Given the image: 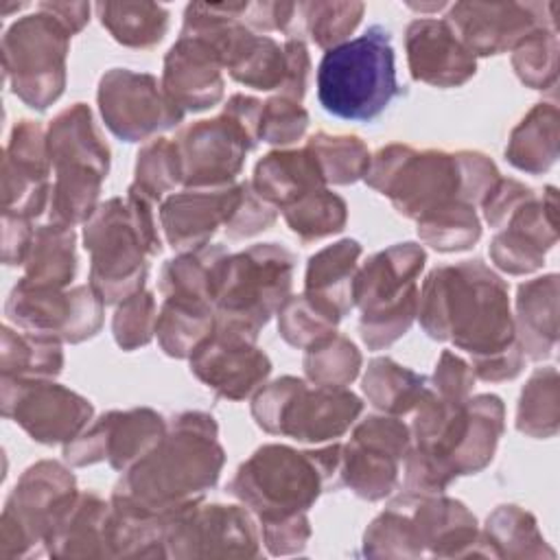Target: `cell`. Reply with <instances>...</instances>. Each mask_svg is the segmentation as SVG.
<instances>
[{"label":"cell","mask_w":560,"mask_h":560,"mask_svg":"<svg viewBox=\"0 0 560 560\" xmlns=\"http://www.w3.org/2000/svg\"><path fill=\"white\" fill-rule=\"evenodd\" d=\"M518 81L532 90H551L558 83V28L540 26L512 50Z\"/></svg>","instance_id":"48"},{"label":"cell","mask_w":560,"mask_h":560,"mask_svg":"<svg viewBox=\"0 0 560 560\" xmlns=\"http://www.w3.org/2000/svg\"><path fill=\"white\" fill-rule=\"evenodd\" d=\"M258 529H260V540L271 556L302 553L311 538V521L306 512L278 518V521L258 523Z\"/></svg>","instance_id":"56"},{"label":"cell","mask_w":560,"mask_h":560,"mask_svg":"<svg viewBox=\"0 0 560 560\" xmlns=\"http://www.w3.org/2000/svg\"><path fill=\"white\" fill-rule=\"evenodd\" d=\"M24 7H26V2H4V0H2V11H0V13L7 18L11 11H20V9H24Z\"/></svg>","instance_id":"62"},{"label":"cell","mask_w":560,"mask_h":560,"mask_svg":"<svg viewBox=\"0 0 560 560\" xmlns=\"http://www.w3.org/2000/svg\"><path fill=\"white\" fill-rule=\"evenodd\" d=\"M158 201L133 184L125 197L103 201L83 223L90 287L105 304H120L144 289L149 258L162 252Z\"/></svg>","instance_id":"3"},{"label":"cell","mask_w":560,"mask_h":560,"mask_svg":"<svg viewBox=\"0 0 560 560\" xmlns=\"http://www.w3.org/2000/svg\"><path fill=\"white\" fill-rule=\"evenodd\" d=\"M418 236L424 245L442 254L470 249L481 238V221L475 206L464 201L446 203L416 221Z\"/></svg>","instance_id":"43"},{"label":"cell","mask_w":560,"mask_h":560,"mask_svg":"<svg viewBox=\"0 0 560 560\" xmlns=\"http://www.w3.org/2000/svg\"><path fill=\"white\" fill-rule=\"evenodd\" d=\"M70 37L63 24L39 7L4 31V77L11 92L28 107L44 112L63 94Z\"/></svg>","instance_id":"11"},{"label":"cell","mask_w":560,"mask_h":560,"mask_svg":"<svg viewBox=\"0 0 560 560\" xmlns=\"http://www.w3.org/2000/svg\"><path fill=\"white\" fill-rule=\"evenodd\" d=\"M289 230L302 241L313 243L339 234L348 223L346 199L330 188H315L280 210Z\"/></svg>","instance_id":"42"},{"label":"cell","mask_w":560,"mask_h":560,"mask_svg":"<svg viewBox=\"0 0 560 560\" xmlns=\"http://www.w3.org/2000/svg\"><path fill=\"white\" fill-rule=\"evenodd\" d=\"M223 63L219 52L201 37L179 33L164 55L162 88L186 114L214 107L223 98Z\"/></svg>","instance_id":"26"},{"label":"cell","mask_w":560,"mask_h":560,"mask_svg":"<svg viewBox=\"0 0 560 560\" xmlns=\"http://www.w3.org/2000/svg\"><path fill=\"white\" fill-rule=\"evenodd\" d=\"M534 195L536 190L525 186L523 182L512 177H499L494 186L488 190V195L483 197V201L479 203L483 210L486 223L494 230H501L505 221L512 217V212Z\"/></svg>","instance_id":"57"},{"label":"cell","mask_w":560,"mask_h":560,"mask_svg":"<svg viewBox=\"0 0 560 560\" xmlns=\"http://www.w3.org/2000/svg\"><path fill=\"white\" fill-rule=\"evenodd\" d=\"M249 182L254 190L278 210L291 206L302 195L326 186L319 164L306 147L269 151L256 162Z\"/></svg>","instance_id":"32"},{"label":"cell","mask_w":560,"mask_h":560,"mask_svg":"<svg viewBox=\"0 0 560 560\" xmlns=\"http://www.w3.org/2000/svg\"><path fill=\"white\" fill-rule=\"evenodd\" d=\"M262 101L232 94L214 118L195 120L175 136L184 188H219L234 184L245 158L258 144Z\"/></svg>","instance_id":"9"},{"label":"cell","mask_w":560,"mask_h":560,"mask_svg":"<svg viewBox=\"0 0 560 560\" xmlns=\"http://www.w3.org/2000/svg\"><path fill=\"white\" fill-rule=\"evenodd\" d=\"M225 245H203L179 252L160 269V293L164 298H184L214 306L221 269L228 258Z\"/></svg>","instance_id":"33"},{"label":"cell","mask_w":560,"mask_h":560,"mask_svg":"<svg viewBox=\"0 0 560 560\" xmlns=\"http://www.w3.org/2000/svg\"><path fill=\"white\" fill-rule=\"evenodd\" d=\"M33 232V219L15 212H2V262L7 267L24 265Z\"/></svg>","instance_id":"59"},{"label":"cell","mask_w":560,"mask_h":560,"mask_svg":"<svg viewBox=\"0 0 560 560\" xmlns=\"http://www.w3.org/2000/svg\"><path fill=\"white\" fill-rule=\"evenodd\" d=\"M96 103L105 127L125 142L153 140L186 116L153 74L129 68H112L101 77Z\"/></svg>","instance_id":"15"},{"label":"cell","mask_w":560,"mask_h":560,"mask_svg":"<svg viewBox=\"0 0 560 560\" xmlns=\"http://www.w3.org/2000/svg\"><path fill=\"white\" fill-rule=\"evenodd\" d=\"M363 182L389 197L398 214L413 221L446 203L464 201L459 158L440 149L416 151L402 142L381 147Z\"/></svg>","instance_id":"10"},{"label":"cell","mask_w":560,"mask_h":560,"mask_svg":"<svg viewBox=\"0 0 560 560\" xmlns=\"http://www.w3.org/2000/svg\"><path fill=\"white\" fill-rule=\"evenodd\" d=\"M241 195V184L219 188H184L162 199L158 217L164 241L175 252L197 249L210 243L225 225Z\"/></svg>","instance_id":"25"},{"label":"cell","mask_w":560,"mask_h":560,"mask_svg":"<svg viewBox=\"0 0 560 560\" xmlns=\"http://www.w3.org/2000/svg\"><path fill=\"white\" fill-rule=\"evenodd\" d=\"M444 20L475 57L512 52L540 26H556V2H455Z\"/></svg>","instance_id":"19"},{"label":"cell","mask_w":560,"mask_h":560,"mask_svg":"<svg viewBox=\"0 0 560 560\" xmlns=\"http://www.w3.org/2000/svg\"><path fill=\"white\" fill-rule=\"evenodd\" d=\"M77 479L55 459L31 464L13 486L0 518V556L28 558L46 551V540L61 514L77 499Z\"/></svg>","instance_id":"12"},{"label":"cell","mask_w":560,"mask_h":560,"mask_svg":"<svg viewBox=\"0 0 560 560\" xmlns=\"http://www.w3.org/2000/svg\"><path fill=\"white\" fill-rule=\"evenodd\" d=\"M363 249L354 238H341L315 252L306 262L304 295L339 319L354 308V278Z\"/></svg>","instance_id":"28"},{"label":"cell","mask_w":560,"mask_h":560,"mask_svg":"<svg viewBox=\"0 0 560 560\" xmlns=\"http://www.w3.org/2000/svg\"><path fill=\"white\" fill-rule=\"evenodd\" d=\"M405 52L411 77L433 88H459L477 72V57L444 18L411 20L405 28Z\"/></svg>","instance_id":"24"},{"label":"cell","mask_w":560,"mask_h":560,"mask_svg":"<svg viewBox=\"0 0 560 560\" xmlns=\"http://www.w3.org/2000/svg\"><path fill=\"white\" fill-rule=\"evenodd\" d=\"M2 376L55 378L63 370V341L22 328L2 326Z\"/></svg>","instance_id":"38"},{"label":"cell","mask_w":560,"mask_h":560,"mask_svg":"<svg viewBox=\"0 0 560 560\" xmlns=\"http://www.w3.org/2000/svg\"><path fill=\"white\" fill-rule=\"evenodd\" d=\"M225 464L217 420L206 411H182L162 440L112 490V503L138 514L171 518L199 503L217 486Z\"/></svg>","instance_id":"2"},{"label":"cell","mask_w":560,"mask_h":560,"mask_svg":"<svg viewBox=\"0 0 560 560\" xmlns=\"http://www.w3.org/2000/svg\"><path fill=\"white\" fill-rule=\"evenodd\" d=\"M101 26L127 48H153L168 31V9L158 2H96Z\"/></svg>","instance_id":"40"},{"label":"cell","mask_w":560,"mask_h":560,"mask_svg":"<svg viewBox=\"0 0 560 560\" xmlns=\"http://www.w3.org/2000/svg\"><path fill=\"white\" fill-rule=\"evenodd\" d=\"M317 160L326 184L348 186L365 177L370 166V149L359 136L313 133L304 144Z\"/></svg>","instance_id":"44"},{"label":"cell","mask_w":560,"mask_h":560,"mask_svg":"<svg viewBox=\"0 0 560 560\" xmlns=\"http://www.w3.org/2000/svg\"><path fill=\"white\" fill-rule=\"evenodd\" d=\"M429 378L389 357H374L363 374L361 389L368 402L381 413L407 416L424 396Z\"/></svg>","instance_id":"37"},{"label":"cell","mask_w":560,"mask_h":560,"mask_svg":"<svg viewBox=\"0 0 560 560\" xmlns=\"http://www.w3.org/2000/svg\"><path fill=\"white\" fill-rule=\"evenodd\" d=\"M37 7L48 11L52 18H57L70 35H77L85 28L92 11L90 2H57V0L50 2L48 0V2H39Z\"/></svg>","instance_id":"60"},{"label":"cell","mask_w":560,"mask_h":560,"mask_svg":"<svg viewBox=\"0 0 560 560\" xmlns=\"http://www.w3.org/2000/svg\"><path fill=\"white\" fill-rule=\"evenodd\" d=\"M107 516L109 503L96 492H79L52 527L46 553L52 558H109Z\"/></svg>","instance_id":"31"},{"label":"cell","mask_w":560,"mask_h":560,"mask_svg":"<svg viewBox=\"0 0 560 560\" xmlns=\"http://www.w3.org/2000/svg\"><path fill=\"white\" fill-rule=\"evenodd\" d=\"M308 129V112L302 103L271 96L262 103L260 118H258V140L276 147H289L304 138Z\"/></svg>","instance_id":"53"},{"label":"cell","mask_w":560,"mask_h":560,"mask_svg":"<svg viewBox=\"0 0 560 560\" xmlns=\"http://www.w3.org/2000/svg\"><path fill=\"white\" fill-rule=\"evenodd\" d=\"M407 7L411 11H418L420 18H424V13H440V11L448 9L446 2H407Z\"/></svg>","instance_id":"61"},{"label":"cell","mask_w":560,"mask_h":560,"mask_svg":"<svg viewBox=\"0 0 560 560\" xmlns=\"http://www.w3.org/2000/svg\"><path fill=\"white\" fill-rule=\"evenodd\" d=\"M155 322H158L155 298L151 291L140 289L138 293L116 304V311L112 317V335L116 346L125 352L149 346L155 337Z\"/></svg>","instance_id":"52"},{"label":"cell","mask_w":560,"mask_h":560,"mask_svg":"<svg viewBox=\"0 0 560 560\" xmlns=\"http://www.w3.org/2000/svg\"><path fill=\"white\" fill-rule=\"evenodd\" d=\"M416 317L431 339L466 352L479 381H514L525 368L508 282L479 258L429 271L418 289Z\"/></svg>","instance_id":"1"},{"label":"cell","mask_w":560,"mask_h":560,"mask_svg":"<svg viewBox=\"0 0 560 560\" xmlns=\"http://www.w3.org/2000/svg\"><path fill=\"white\" fill-rule=\"evenodd\" d=\"M475 381L477 376L468 361H464L459 354L451 350H442L429 385L444 400L464 402L466 398H470Z\"/></svg>","instance_id":"55"},{"label":"cell","mask_w":560,"mask_h":560,"mask_svg":"<svg viewBox=\"0 0 560 560\" xmlns=\"http://www.w3.org/2000/svg\"><path fill=\"white\" fill-rule=\"evenodd\" d=\"M276 315L280 337L298 350H306L324 337L332 335L341 322L337 315L315 304L304 293L289 295Z\"/></svg>","instance_id":"50"},{"label":"cell","mask_w":560,"mask_h":560,"mask_svg":"<svg viewBox=\"0 0 560 560\" xmlns=\"http://www.w3.org/2000/svg\"><path fill=\"white\" fill-rule=\"evenodd\" d=\"M228 74L254 90H282L289 79V55L284 44L269 35H254L243 55L228 68Z\"/></svg>","instance_id":"47"},{"label":"cell","mask_w":560,"mask_h":560,"mask_svg":"<svg viewBox=\"0 0 560 560\" xmlns=\"http://www.w3.org/2000/svg\"><path fill=\"white\" fill-rule=\"evenodd\" d=\"M50 171L46 129L37 120H18L2 155V212L37 219L50 203Z\"/></svg>","instance_id":"20"},{"label":"cell","mask_w":560,"mask_h":560,"mask_svg":"<svg viewBox=\"0 0 560 560\" xmlns=\"http://www.w3.org/2000/svg\"><path fill=\"white\" fill-rule=\"evenodd\" d=\"M302 365L306 381L313 385L348 387L359 376L363 357L350 337L335 330L304 350Z\"/></svg>","instance_id":"45"},{"label":"cell","mask_w":560,"mask_h":560,"mask_svg":"<svg viewBox=\"0 0 560 560\" xmlns=\"http://www.w3.org/2000/svg\"><path fill=\"white\" fill-rule=\"evenodd\" d=\"M411 448L409 424L400 416H368L341 448V486L363 501H381L398 486L400 462Z\"/></svg>","instance_id":"17"},{"label":"cell","mask_w":560,"mask_h":560,"mask_svg":"<svg viewBox=\"0 0 560 560\" xmlns=\"http://www.w3.org/2000/svg\"><path fill=\"white\" fill-rule=\"evenodd\" d=\"M558 273L527 280L516 291L514 332L525 359L545 361L558 346Z\"/></svg>","instance_id":"29"},{"label":"cell","mask_w":560,"mask_h":560,"mask_svg":"<svg viewBox=\"0 0 560 560\" xmlns=\"http://www.w3.org/2000/svg\"><path fill=\"white\" fill-rule=\"evenodd\" d=\"M558 195L547 186L529 197L490 241V260L510 276H527L545 265L547 252L558 241Z\"/></svg>","instance_id":"22"},{"label":"cell","mask_w":560,"mask_h":560,"mask_svg":"<svg viewBox=\"0 0 560 560\" xmlns=\"http://www.w3.org/2000/svg\"><path fill=\"white\" fill-rule=\"evenodd\" d=\"M409 518L422 556L438 558H464V556H486L488 547L477 525L475 514L457 499L442 494H418L405 490L396 497Z\"/></svg>","instance_id":"23"},{"label":"cell","mask_w":560,"mask_h":560,"mask_svg":"<svg viewBox=\"0 0 560 560\" xmlns=\"http://www.w3.org/2000/svg\"><path fill=\"white\" fill-rule=\"evenodd\" d=\"M490 558H553V549L542 538L536 518L514 505H499L481 529Z\"/></svg>","instance_id":"39"},{"label":"cell","mask_w":560,"mask_h":560,"mask_svg":"<svg viewBox=\"0 0 560 560\" xmlns=\"http://www.w3.org/2000/svg\"><path fill=\"white\" fill-rule=\"evenodd\" d=\"M295 256L280 243L228 254L214 298V330L258 341L262 326L291 295Z\"/></svg>","instance_id":"6"},{"label":"cell","mask_w":560,"mask_h":560,"mask_svg":"<svg viewBox=\"0 0 560 560\" xmlns=\"http://www.w3.org/2000/svg\"><path fill=\"white\" fill-rule=\"evenodd\" d=\"M166 427L168 420L151 407L114 409L63 444V459L77 468L107 459L114 470L125 472L162 440Z\"/></svg>","instance_id":"18"},{"label":"cell","mask_w":560,"mask_h":560,"mask_svg":"<svg viewBox=\"0 0 560 560\" xmlns=\"http://www.w3.org/2000/svg\"><path fill=\"white\" fill-rule=\"evenodd\" d=\"M46 144L52 171L92 168L107 177L109 147L94 125L92 109L74 103L61 109L46 127Z\"/></svg>","instance_id":"27"},{"label":"cell","mask_w":560,"mask_h":560,"mask_svg":"<svg viewBox=\"0 0 560 560\" xmlns=\"http://www.w3.org/2000/svg\"><path fill=\"white\" fill-rule=\"evenodd\" d=\"M0 383L2 416L39 444H68L92 422V402L52 378L2 376Z\"/></svg>","instance_id":"16"},{"label":"cell","mask_w":560,"mask_h":560,"mask_svg":"<svg viewBox=\"0 0 560 560\" xmlns=\"http://www.w3.org/2000/svg\"><path fill=\"white\" fill-rule=\"evenodd\" d=\"M278 208L265 201L252 186V182H241L238 201L225 221L223 230L230 241H243L269 230L278 219Z\"/></svg>","instance_id":"54"},{"label":"cell","mask_w":560,"mask_h":560,"mask_svg":"<svg viewBox=\"0 0 560 560\" xmlns=\"http://www.w3.org/2000/svg\"><path fill=\"white\" fill-rule=\"evenodd\" d=\"M363 400L348 387L313 385L298 376L265 383L252 396V418L269 435L322 444L354 427Z\"/></svg>","instance_id":"8"},{"label":"cell","mask_w":560,"mask_h":560,"mask_svg":"<svg viewBox=\"0 0 560 560\" xmlns=\"http://www.w3.org/2000/svg\"><path fill=\"white\" fill-rule=\"evenodd\" d=\"M427 252L418 243H396L359 265L354 278V306L361 308L359 335L368 350L396 343L418 315V278Z\"/></svg>","instance_id":"7"},{"label":"cell","mask_w":560,"mask_h":560,"mask_svg":"<svg viewBox=\"0 0 560 560\" xmlns=\"http://www.w3.org/2000/svg\"><path fill=\"white\" fill-rule=\"evenodd\" d=\"M365 13L363 2L354 0H315V2H300V20H302V39L308 35V39L330 50L343 42L350 39V35L357 31Z\"/></svg>","instance_id":"46"},{"label":"cell","mask_w":560,"mask_h":560,"mask_svg":"<svg viewBox=\"0 0 560 560\" xmlns=\"http://www.w3.org/2000/svg\"><path fill=\"white\" fill-rule=\"evenodd\" d=\"M105 302L90 284L72 289L37 287L20 278L7 302V319L22 330L44 332L63 343H81L92 339L103 326Z\"/></svg>","instance_id":"14"},{"label":"cell","mask_w":560,"mask_h":560,"mask_svg":"<svg viewBox=\"0 0 560 560\" xmlns=\"http://www.w3.org/2000/svg\"><path fill=\"white\" fill-rule=\"evenodd\" d=\"M341 448L337 442L313 451L262 444L241 462L225 492L241 501L256 523L308 512L322 492L341 488Z\"/></svg>","instance_id":"4"},{"label":"cell","mask_w":560,"mask_h":560,"mask_svg":"<svg viewBox=\"0 0 560 560\" xmlns=\"http://www.w3.org/2000/svg\"><path fill=\"white\" fill-rule=\"evenodd\" d=\"M560 424V378L553 365L538 368L525 383L516 407L518 433L547 440L558 433Z\"/></svg>","instance_id":"41"},{"label":"cell","mask_w":560,"mask_h":560,"mask_svg":"<svg viewBox=\"0 0 560 560\" xmlns=\"http://www.w3.org/2000/svg\"><path fill=\"white\" fill-rule=\"evenodd\" d=\"M402 92L392 33L383 24L326 50L317 66L319 105L343 120L370 122Z\"/></svg>","instance_id":"5"},{"label":"cell","mask_w":560,"mask_h":560,"mask_svg":"<svg viewBox=\"0 0 560 560\" xmlns=\"http://www.w3.org/2000/svg\"><path fill=\"white\" fill-rule=\"evenodd\" d=\"M260 529L245 505L192 503L164 532L166 558H258Z\"/></svg>","instance_id":"13"},{"label":"cell","mask_w":560,"mask_h":560,"mask_svg":"<svg viewBox=\"0 0 560 560\" xmlns=\"http://www.w3.org/2000/svg\"><path fill=\"white\" fill-rule=\"evenodd\" d=\"M77 262L74 228L48 221L33 232L22 278L37 287L66 289L77 276Z\"/></svg>","instance_id":"34"},{"label":"cell","mask_w":560,"mask_h":560,"mask_svg":"<svg viewBox=\"0 0 560 560\" xmlns=\"http://www.w3.org/2000/svg\"><path fill=\"white\" fill-rule=\"evenodd\" d=\"M182 184V164L175 140L153 138L140 147L133 168V186L162 203L166 192H173Z\"/></svg>","instance_id":"51"},{"label":"cell","mask_w":560,"mask_h":560,"mask_svg":"<svg viewBox=\"0 0 560 560\" xmlns=\"http://www.w3.org/2000/svg\"><path fill=\"white\" fill-rule=\"evenodd\" d=\"M363 556L370 558H420L422 549L416 540L411 518L405 505L394 499L365 529Z\"/></svg>","instance_id":"49"},{"label":"cell","mask_w":560,"mask_h":560,"mask_svg":"<svg viewBox=\"0 0 560 560\" xmlns=\"http://www.w3.org/2000/svg\"><path fill=\"white\" fill-rule=\"evenodd\" d=\"M214 306L206 302L164 298L158 308L155 337L166 357L188 359L192 350L214 332Z\"/></svg>","instance_id":"36"},{"label":"cell","mask_w":560,"mask_h":560,"mask_svg":"<svg viewBox=\"0 0 560 560\" xmlns=\"http://www.w3.org/2000/svg\"><path fill=\"white\" fill-rule=\"evenodd\" d=\"M503 431V400L497 394L470 396L464 405V422L448 459L455 477L481 472L494 459Z\"/></svg>","instance_id":"30"},{"label":"cell","mask_w":560,"mask_h":560,"mask_svg":"<svg viewBox=\"0 0 560 560\" xmlns=\"http://www.w3.org/2000/svg\"><path fill=\"white\" fill-rule=\"evenodd\" d=\"M462 166V197L470 206H479L494 182L501 177L497 164L481 151H457Z\"/></svg>","instance_id":"58"},{"label":"cell","mask_w":560,"mask_h":560,"mask_svg":"<svg viewBox=\"0 0 560 560\" xmlns=\"http://www.w3.org/2000/svg\"><path fill=\"white\" fill-rule=\"evenodd\" d=\"M190 372L217 396L245 400L254 396L271 374L269 357L245 337L214 330L188 357Z\"/></svg>","instance_id":"21"},{"label":"cell","mask_w":560,"mask_h":560,"mask_svg":"<svg viewBox=\"0 0 560 560\" xmlns=\"http://www.w3.org/2000/svg\"><path fill=\"white\" fill-rule=\"evenodd\" d=\"M558 138L556 103H536L512 129L505 158L514 168L523 173H547L558 160Z\"/></svg>","instance_id":"35"}]
</instances>
